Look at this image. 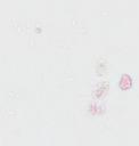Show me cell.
<instances>
[{
	"mask_svg": "<svg viewBox=\"0 0 139 146\" xmlns=\"http://www.w3.org/2000/svg\"><path fill=\"white\" fill-rule=\"evenodd\" d=\"M131 84H132L131 78H130L128 74H123V75L121 76V79H120V87H121L122 89H128V88L131 87Z\"/></svg>",
	"mask_w": 139,
	"mask_h": 146,
	"instance_id": "1",
	"label": "cell"
}]
</instances>
